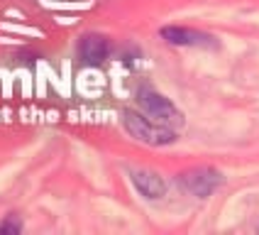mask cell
Returning <instances> with one entry per match:
<instances>
[{
	"label": "cell",
	"instance_id": "6da1fadb",
	"mask_svg": "<svg viewBox=\"0 0 259 235\" xmlns=\"http://www.w3.org/2000/svg\"><path fill=\"white\" fill-rule=\"evenodd\" d=\"M122 125H125V130L135 140H140L144 145L164 147V145H171L176 140V130L161 125V123L152 120V118H147L142 110L140 113L137 110H122Z\"/></svg>",
	"mask_w": 259,
	"mask_h": 235
},
{
	"label": "cell",
	"instance_id": "7a4b0ae2",
	"mask_svg": "<svg viewBox=\"0 0 259 235\" xmlns=\"http://www.w3.org/2000/svg\"><path fill=\"white\" fill-rule=\"evenodd\" d=\"M137 105H140V110H142L147 118L157 120V123L171 128V130L184 128V113H181L166 96H161L154 88H149V86L140 88V91H137Z\"/></svg>",
	"mask_w": 259,
	"mask_h": 235
},
{
	"label": "cell",
	"instance_id": "3957f363",
	"mask_svg": "<svg viewBox=\"0 0 259 235\" xmlns=\"http://www.w3.org/2000/svg\"><path fill=\"white\" fill-rule=\"evenodd\" d=\"M220 184H223V174L213 167H196V169H188L184 174H179V186L196 199L213 196Z\"/></svg>",
	"mask_w": 259,
	"mask_h": 235
},
{
	"label": "cell",
	"instance_id": "277c9868",
	"mask_svg": "<svg viewBox=\"0 0 259 235\" xmlns=\"http://www.w3.org/2000/svg\"><path fill=\"white\" fill-rule=\"evenodd\" d=\"M159 37L174 47H201V49H215L218 40L208 32L193 27H181V25H169L159 29Z\"/></svg>",
	"mask_w": 259,
	"mask_h": 235
},
{
	"label": "cell",
	"instance_id": "5b68a950",
	"mask_svg": "<svg viewBox=\"0 0 259 235\" xmlns=\"http://www.w3.org/2000/svg\"><path fill=\"white\" fill-rule=\"evenodd\" d=\"M76 52H78V59L88 64V66H98L103 64L108 54H110V42H108V37H103V34H83L81 40H78V47H76Z\"/></svg>",
	"mask_w": 259,
	"mask_h": 235
},
{
	"label": "cell",
	"instance_id": "8992f818",
	"mask_svg": "<svg viewBox=\"0 0 259 235\" xmlns=\"http://www.w3.org/2000/svg\"><path fill=\"white\" fill-rule=\"evenodd\" d=\"M130 179H132L137 193L149 201H159L166 193V181L154 172H130Z\"/></svg>",
	"mask_w": 259,
	"mask_h": 235
},
{
	"label": "cell",
	"instance_id": "52a82bcc",
	"mask_svg": "<svg viewBox=\"0 0 259 235\" xmlns=\"http://www.w3.org/2000/svg\"><path fill=\"white\" fill-rule=\"evenodd\" d=\"M22 230V223L15 218V216H8V218L0 223V233H20Z\"/></svg>",
	"mask_w": 259,
	"mask_h": 235
}]
</instances>
